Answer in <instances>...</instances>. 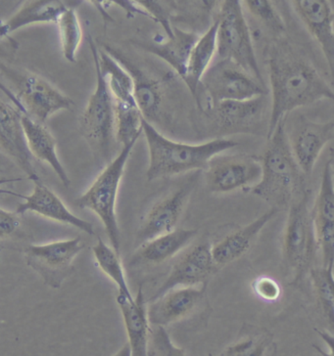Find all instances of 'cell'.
I'll list each match as a JSON object with an SVG mask.
<instances>
[{
  "instance_id": "ffe728a7",
  "label": "cell",
  "mask_w": 334,
  "mask_h": 356,
  "mask_svg": "<svg viewBox=\"0 0 334 356\" xmlns=\"http://www.w3.org/2000/svg\"><path fill=\"white\" fill-rule=\"evenodd\" d=\"M105 51L117 60L129 72L134 83V97L144 119L150 122L157 121L163 108L162 88L159 81L144 72L138 65L134 64L121 50L105 45Z\"/></svg>"
},
{
  "instance_id": "e575fe53",
  "label": "cell",
  "mask_w": 334,
  "mask_h": 356,
  "mask_svg": "<svg viewBox=\"0 0 334 356\" xmlns=\"http://www.w3.org/2000/svg\"><path fill=\"white\" fill-rule=\"evenodd\" d=\"M251 15L260 21L275 38L285 37L287 26L273 3L267 0H248L245 1Z\"/></svg>"
},
{
  "instance_id": "9c48e42d",
  "label": "cell",
  "mask_w": 334,
  "mask_h": 356,
  "mask_svg": "<svg viewBox=\"0 0 334 356\" xmlns=\"http://www.w3.org/2000/svg\"><path fill=\"white\" fill-rule=\"evenodd\" d=\"M267 96L244 101L228 100L209 105L203 114L207 118L210 134L215 139L237 134H259L263 129Z\"/></svg>"
},
{
  "instance_id": "30bf717a",
  "label": "cell",
  "mask_w": 334,
  "mask_h": 356,
  "mask_svg": "<svg viewBox=\"0 0 334 356\" xmlns=\"http://www.w3.org/2000/svg\"><path fill=\"white\" fill-rule=\"evenodd\" d=\"M84 249L80 237L31 245L24 252L26 264L42 277L45 285L61 288L62 284L74 273L73 261Z\"/></svg>"
},
{
  "instance_id": "8992f818",
  "label": "cell",
  "mask_w": 334,
  "mask_h": 356,
  "mask_svg": "<svg viewBox=\"0 0 334 356\" xmlns=\"http://www.w3.org/2000/svg\"><path fill=\"white\" fill-rule=\"evenodd\" d=\"M88 43L95 61L96 88L81 115V131L88 143L95 147V150L101 153L103 157L108 158L112 151L113 142L116 139L115 101L106 78L101 72L98 50L90 37Z\"/></svg>"
},
{
  "instance_id": "cb8c5ba5",
  "label": "cell",
  "mask_w": 334,
  "mask_h": 356,
  "mask_svg": "<svg viewBox=\"0 0 334 356\" xmlns=\"http://www.w3.org/2000/svg\"><path fill=\"white\" fill-rule=\"evenodd\" d=\"M196 234V229L177 228L167 234L158 236L139 246L132 257L129 264L136 266L167 261L186 248Z\"/></svg>"
},
{
  "instance_id": "d6a6232c",
  "label": "cell",
  "mask_w": 334,
  "mask_h": 356,
  "mask_svg": "<svg viewBox=\"0 0 334 356\" xmlns=\"http://www.w3.org/2000/svg\"><path fill=\"white\" fill-rule=\"evenodd\" d=\"M93 254L98 266L119 289V293L127 298L129 302H134V298L127 286L126 276L122 269L120 254L113 248H110L98 238L97 243L93 247Z\"/></svg>"
},
{
  "instance_id": "f35d334b",
  "label": "cell",
  "mask_w": 334,
  "mask_h": 356,
  "mask_svg": "<svg viewBox=\"0 0 334 356\" xmlns=\"http://www.w3.org/2000/svg\"><path fill=\"white\" fill-rule=\"evenodd\" d=\"M20 225V220L16 213H10L0 209V238L3 240L14 232Z\"/></svg>"
},
{
  "instance_id": "484cf974",
  "label": "cell",
  "mask_w": 334,
  "mask_h": 356,
  "mask_svg": "<svg viewBox=\"0 0 334 356\" xmlns=\"http://www.w3.org/2000/svg\"><path fill=\"white\" fill-rule=\"evenodd\" d=\"M199 37L196 33L184 32L174 28V37L168 38L167 42L158 43H146L141 44L143 49L152 53L155 56L164 60L170 65L182 79L186 76L187 65L191 57L192 49L198 42Z\"/></svg>"
},
{
  "instance_id": "2e32d148",
  "label": "cell",
  "mask_w": 334,
  "mask_h": 356,
  "mask_svg": "<svg viewBox=\"0 0 334 356\" xmlns=\"http://www.w3.org/2000/svg\"><path fill=\"white\" fill-rule=\"evenodd\" d=\"M23 111L18 106L1 100L0 103V146L2 152L17 163L33 184L40 181L33 156L29 147L27 136L22 124Z\"/></svg>"
},
{
  "instance_id": "52a82bcc",
  "label": "cell",
  "mask_w": 334,
  "mask_h": 356,
  "mask_svg": "<svg viewBox=\"0 0 334 356\" xmlns=\"http://www.w3.org/2000/svg\"><path fill=\"white\" fill-rule=\"evenodd\" d=\"M241 3L239 0L221 2L220 8L216 14V19L218 22V57L232 60L260 83H265L257 61L253 40Z\"/></svg>"
},
{
  "instance_id": "603a6c76",
  "label": "cell",
  "mask_w": 334,
  "mask_h": 356,
  "mask_svg": "<svg viewBox=\"0 0 334 356\" xmlns=\"http://www.w3.org/2000/svg\"><path fill=\"white\" fill-rule=\"evenodd\" d=\"M117 302L121 310L129 340L127 343L131 346L133 356H149L150 322L146 310L143 289L139 288L134 302H129L127 298L121 293L118 295Z\"/></svg>"
},
{
  "instance_id": "74e56055",
  "label": "cell",
  "mask_w": 334,
  "mask_h": 356,
  "mask_svg": "<svg viewBox=\"0 0 334 356\" xmlns=\"http://www.w3.org/2000/svg\"><path fill=\"white\" fill-rule=\"evenodd\" d=\"M138 3L145 9L151 19L157 21L163 26L168 38L174 37V28L170 26L168 12L165 10L164 7L160 6L159 2L143 0V1H138Z\"/></svg>"
},
{
  "instance_id": "44dd1931",
  "label": "cell",
  "mask_w": 334,
  "mask_h": 356,
  "mask_svg": "<svg viewBox=\"0 0 334 356\" xmlns=\"http://www.w3.org/2000/svg\"><path fill=\"white\" fill-rule=\"evenodd\" d=\"M33 187L32 194L29 196H20L25 200L17 207V215L32 211L38 215L45 216L49 220L57 221L74 226L88 235H95V231L93 225L79 216H74L71 211L65 206L63 201L42 182H37Z\"/></svg>"
},
{
  "instance_id": "8fae6325",
  "label": "cell",
  "mask_w": 334,
  "mask_h": 356,
  "mask_svg": "<svg viewBox=\"0 0 334 356\" xmlns=\"http://www.w3.org/2000/svg\"><path fill=\"white\" fill-rule=\"evenodd\" d=\"M263 173L261 160L248 154L218 155L205 170V181L212 193H228L251 190L260 182Z\"/></svg>"
},
{
  "instance_id": "ba28073f",
  "label": "cell",
  "mask_w": 334,
  "mask_h": 356,
  "mask_svg": "<svg viewBox=\"0 0 334 356\" xmlns=\"http://www.w3.org/2000/svg\"><path fill=\"white\" fill-rule=\"evenodd\" d=\"M202 88L207 92L210 105L222 101H244L269 95L262 83L240 65L230 59H220L204 74Z\"/></svg>"
},
{
  "instance_id": "83f0119b",
  "label": "cell",
  "mask_w": 334,
  "mask_h": 356,
  "mask_svg": "<svg viewBox=\"0 0 334 356\" xmlns=\"http://www.w3.org/2000/svg\"><path fill=\"white\" fill-rule=\"evenodd\" d=\"M69 8L58 0H37L27 1L8 20L1 24V37L15 32L19 29L32 24L56 23Z\"/></svg>"
},
{
  "instance_id": "d590c367",
  "label": "cell",
  "mask_w": 334,
  "mask_h": 356,
  "mask_svg": "<svg viewBox=\"0 0 334 356\" xmlns=\"http://www.w3.org/2000/svg\"><path fill=\"white\" fill-rule=\"evenodd\" d=\"M151 355L152 356H189L184 348H179L170 340L165 327L155 326L151 332Z\"/></svg>"
},
{
  "instance_id": "f546056e",
  "label": "cell",
  "mask_w": 334,
  "mask_h": 356,
  "mask_svg": "<svg viewBox=\"0 0 334 356\" xmlns=\"http://www.w3.org/2000/svg\"><path fill=\"white\" fill-rule=\"evenodd\" d=\"M276 353V346L270 332L252 327L228 346L221 356H275Z\"/></svg>"
},
{
  "instance_id": "d6986e66",
  "label": "cell",
  "mask_w": 334,
  "mask_h": 356,
  "mask_svg": "<svg viewBox=\"0 0 334 356\" xmlns=\"http://www.w3.org/2000/svg\"><path fill=\"white\" fill-rule=\"evenodd\" d=\"M205 293L206 284L199 288L173 289L151 302L148 309L149 322L154 326L166 327L186 318L201 305Z\"/></svg>"
},
{
  "instance_id": "b9f144b4",
  "label": "cell",
  "mask_w": 334,
  "mask_h": 356,
  "mask_svg": "<svg viewBox=\"0 0 334 356\" xmlns=\"http://www.w3.org/2000/svg\"><path fill=\"white\" fill-rule=\"evenodd\" d=\"M329 155H331V159H329V163H331V170H333V175L334 177V147L331 148L329 150Z\"/></svg>"
},
{
  "instance_id": "6da1fadb",
  "label": "cell",
  "mask_w": 334,
  "mask_h": 356,
  "mask_svg": "<svg viewBox=\"0 0 334 356\" xmlns=\"http://www.w3.org/2000/svg\"><path fill=\"white\" fill-rule=\"evenodd\" d=\"M266 53L271 92L269 139L293 110L324 99L334 101V90L287 38H273Z\"/></svg>"
},
{
  "instance_id": "836d02e7",
  "label": "cell",
  "mask_w": 334,
  "mask_h": 356,
  "mask_svg": "<svg viewBox=\"0 0 334 356\" xmlns=\"http://www.w3.org/2000/svg\"><path fill=\"white\" fill-rule=\"evenodd\" d=\"M62 50L67 61L74 63L77 61V53L83 38L81 26L76 11L73 7H69L61 16L58 24Z\"/></svg>"
},
{
  "instance_id": "d4e9b609",
  "label": "cell",
  "mask_w": 334,
  "mask_h": 356,
  "mask_svg": "<svg viewBox=\"0 0 334 356\" xmlns=\"http://www.w3.org/2000/svg\"><path fill=\"white\" fill-rule=\"evenodd\" d=\"M22 124H23L29 147H30L33 158L48 163L61 180L64 186L69 187L71 180H70L63 165L60 162L56 152V140L51 132L48 131L45 124L35 121L25 113L22 115Z\"/></svg>"
},
{
  "instance_id": "7402d4cb",
  "label": "cell",
  "mask_w": 334,
  "mask_h": 356,
  "mask_svg": "<svg viewBox=\"0 0 334 356\" xmlns=\"http://www.w3.org/2000/svg\"><path fill=\"white\" fill-rule=\"evenodd\" d=\"M278 213L280 211L276 209H271L248 225L237 228L215 243L212 246V256L216 266H227L244 257L253 246L261 231Z\"/></svg>"
},
{
  "instance_id": "5b68a950",
  "label": "cell",
  "mask_w": 334,
  "mask_h": 356,
  "mask_svg": "<svg viewBox=\"0 0 334 356\" xmlns=\"http://www.w3.org/2000/svg\"><path fill=\"white\" fill-rule=\"evenodd\" d=\"M309 200L310 191L306 189L290 207L283 234V261L292 273L293 285L301 282L311 273L319 250Z\"/></svg>"
},
{
  "instance_id": "4316f807",
  "label": "cell",
  "mask_w": 334,
  "mask_h": 356,
  "mask_svg": "<svg viewBox=\"0 0 334 356\" xmlns=\"http://www.w3.org/2000/svg\"><path fill=\"white\" fill-rule=\"evenodd\" d=\"M218 29V22L215 17L212 25L203 35H201L198 42L192 49L189 65H187L186 74L184 79L191 95L196 97L199 108H201L198 98L199 86L201 84L204 74L210 68L211 62L217 52Z\"/></svg>"
},
{
  "instance_id": "9a60e30c",
  "label": "cell",
  "mask_w": 334,
  "mask_h": 356,
  "mask_svg": "<svg viewBox=\"0 0 334 356\" xmlns=\"http://www.w3.org/2000/svg\"><path fill=\"white\" fill-rule=\"evenodd\" d=\"M216 266L210 243H199L189 248L175 262L169 275L151 298V302L173 289L196 287L198 284H205Z\"/></svg>"
},
{
  "instance_id": "60d3db41",
  "label": "cell",
  "mask_w": 334,
  "mask_h": 356,
  "mask_svg": "<svg viewBox=\"0 0 334 356\" xmlns=\"http://www.w3.org/2000/svg\"><path fill=\"white\" fill-rule=\"evenodd\" d=\"M113 356H133L131 346H129V343H125V345L120 348V350H118V353H115Z\"/></svg>"
},
{
  "instance_id": "8d00e7d4",
  "label": "cell",
  "mask_w": 334,
  "mask_h": 356,
  "mask_svg": "<svg viewBox=\"0 0 334 356\" xmlns=\"http://www.w3.org/2000/svg\"><path fill=\"white\" fill-rule=\"evenodd\" d=\"M252 290L257 298L267 302H278L283 293L280 284L276 279L266 275L255 279L252 282Z\"/></svg>"
},
{
  "instance_id": "4dcf8cb0",
  "label": "cell",
  "mask_w": 334,
  "mask_h": 356,
  "mask_svg": "<svg viewBox=\"0 0 334 356\" xmlns=\"http://www.w3.org/2000/svg\"><path fill=\"white\" fill-rule=\"evenodd\" d=\"M334 268L314 267L310 273L326 330L334 336Z\"/></svg>"
},
{
  "instance_id": "ac0fdd59",
  "label": "cell",
  "mask_w": 334,
  "mask_h": 356,
  "mask_svg": "<svg viewBox=\"0 0 334 356\" xmlns=\"http://www.w3.org/2000/svg\"><path fill=\"white\" fill-rule=\"evenodd\" d=\"M292 4L308 32L319 43L326 57L334 88V11L331 2L295 0Z\"/></svg>"
},
{
  "instance_id": "f1b7e54d",
  "label": "cell",
  "mask_w": 334,
  "mask_h": 356,
  "mask_svg": "<svg viewBox=\"0 0 334 356\" xmlns=\"http://www.w3.org/2000/svg\"><path fill=\"white\" fill-rule=\"evenodd\" d=\"M101 72L116 102L138 105L134 97V83L131 74L106 51L98 52Z\"/></svg>"
},
{
  "instance_id": "1f68e13d",
  "label": "cell",
  "mask_w": 334,
  "mask_h": 356,
  "mask_svg": "<svg viewBox=\"0 0 334 356\" xmlns=\"http://www.w3.org/2000/svg\"><path fill=\"white\" fill-rule=\"evenodd\" d=\"M116 141L122 147L138 141L143 134V115L138 105L115 101Z\"/></svg>"
},
{
  "instance_id": "5bb4252c",
  "label": "cell",
  "mask_w": 334,
  "mask_h": 356,
  "mask_svg": "<svg viewBox=\"0 0 334 356\" xmlns=\"http://www.w3.org/2000/svg\"><path fill=\"white\" fill-rule=\"evenodd\" d=\"M287 136L300 170L305 177H311L324 147L333 139L334 122H316L300 115L293 122Z\"/></svg>"
},
{
  "instance_id": "7bdbcfd3",
  "label": "cell",
  "mask_w": 334,
  "mask_h": 356,
  "mask_svg": "<svg viewBox=\"0 0 334 356\" xmlns=\"http://www.w3.org/2000/svg\"><path fill=\"white\" fill-rule=\"evenodd\" d=\"M208 356H215V355H212V353H209Z\"/></svg>"
},
{
  "instance_id": "277c9868",
  "label": "cell",
  "mask_w": 334,
  "mask_h": 356,
  "mask_svg": "<svg viewBox=\"0 0 334 356\" xmlns=\"http://www.w3.org/2000/svg\"><path fill=\"white\" fill-rule=\"evenodd\" d=\"M136 141L122 147L116 158L96 177L90 188L74 201L81 209H88L96 213L104 226L111 246L118 254L121 249L120 229L116 215L118 191L125 168Z\"/></svg>"
},
{
  "instance_id": "3957f363",
  "label": "cell",
  "mask_w": 334,
  "mask_h": 356,
  "mask_svg": "<svg viewBox=\"0 0 334 356\" xmlns=\"http://www.w3.org/2000/svg\"><path fill=\"white\" fill-rule=\"evenodd\" d=\"M143 131L148 142V181L189 172H205L211 160L239 145L230 138L212 139L201 144L180 143L162 136L152 124L143 119Z\"/></svg>"
},
{
  "instance_id": "7c38bea8",
  "label": "cell",
  "mask_w": 334,
  "mask_h": 356,
  "mask_svg": "<svg viewBox=\"0 0 334 356\" xmlns=\"http://www.w3.org/2000/svg\"><path fill=\"white\" fill-rule=\"evenodd\" d=\"M198 178L199 172H194L181 186L151 207L136 233V243L138 247L158 236L177 229L175 227L196 188Z\"/></svg>"
},
{
  "instance_id": "4fadbf2b",
  "label": "cell",
  "mask_w": 334,
  "mask_h": 356,
  "mask_svg": "<svg viewBox=\"0 0 334 356\" xmlns=\"http://www.w3.org/2000/svg\"><path fill=\"white\" fill-rule=\"evenodd\" d=\"M18 100L23 113L45 124L50 115L61 110H71L74 101L37 74H21L16 78Z\"/></svg>"
},
{
  "instance_id": "e0dca14e",
  "label": "cell",
  "mask_w": 334,
  "mask_h": 356,
  "mask_svg": "<svg viewBox=\"0 0 334 356\" xmlns=\"http://www.w3.org/2000/svg\"><path fill=\"white\" fill-rule=\"evenodd\" d=\"M311 213L321 266L334 268V177L329 162L324 165Z\"/></svg>"
},
{
  "instance_id": "ab89813d",
  "label": "cell",
  "mask_w": 334,
  "mask_h": 356,
  "mask_svg": "<svg viewBox=\"0 0 334 356\" xmlns=\"http://www.w3.org/2000/svg\"><path fill=\"white\" fill-rule=\"evenodd\" d=\"M315 331L318 334L319 338L321 339L328 346V351H324L323 348L319 346L314 345L315 350L317 351L319 356H334V336L333 334L326 330H319V329L315 328Z\"/></svg>"
},
{
  "instance_id": "7a4b0ae2",
  "label": "cell",
  "mask_w": 334,
  "mask_h": 356,
  "mask_svg": "<svg viewBox=\"0 0 334 356\" xmlns=\"http://www.w3.org/2000/svg\"><path fill=\"white\" fill-rule=\"evenodd\" d=\"M261 163L263 173L260 182L249 192L264 200L271 209L289 210L306 189L303 187L304 173L290 148L285 120L268 139Z\"/></svg>"
}]
</instances>
